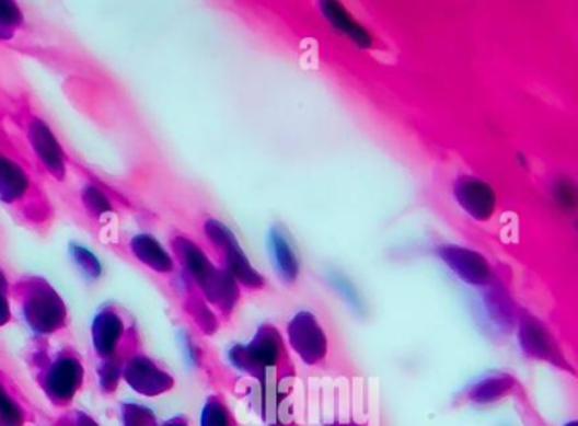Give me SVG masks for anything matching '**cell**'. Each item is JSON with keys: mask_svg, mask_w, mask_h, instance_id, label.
Segmentation results:
<instances>
[{"mask_svg": "<svg viewBox=\"0 0 578 426\" xmlns=\"http://www.w3.org/2000/svg\"><path fill=\"white\" fill-rule=\"evenodd\" d=\"M336 274V272H335ZM333 279V284H335L336 289H339V291L343 292V295L346 296V298L351 299V301L357 302V291H355V287L351 286V283H349L346 277L336 276L331 277Z\"/></svg>", "mask_w": 578, "mask_h": 426, "instance_id": "25", "label": "cell"}, {"mask_svg": "<svg viewBox=\"0 0 578 426\" xmlns=\"http://www.w3.org/2000/svg\"><path fill=\"white\" fill-rule=\"evenodd\" d=\"M203 426H238V423L221 398H210L204 407Z\"/></svg>", "mask_w": 578, "mask_h": 426, "instance_id": "21", "label": "cell"}, {"mask_svg": "<svg viewBox=\"0 0 578 426\" xmlns=\"http://www.w3.org/2000/svg\"><path fill=\"white\" fill-rule=\"evenodd\" d=\"M268 252L277 276L290 286L301 272V264L293 249L292 238L282 224H274L268 231Z\"/></svg>", "mask_w": 578, "mask_h": 426, "instance_id": "14", "label": "cell"}, {"mask_svg": "<svg viewBox=\"0 0 578 426\" xmlns=\"http://www.w3.org/2000/svg\"><path fill=\"white\" fill-rule=\"evenodd\" d=\"M518 389L519 382L515 376L507 372H494L470 385L463 398H465V403L470 404H493L511 396Z\"/></svg>", "mask_w": 578, "mask_h": 426, "instance_id": "15", "label": "cell"}, {"mask_svg": "<svg viewBox=\"0 0 578 426\" xmlns=\"http://www.w3.org/2000/svg\"><path fill=\"white\" fill-rule=\"evenodd\" d=\"M11 280L4 268L0 267V329L8 325L12 318Z\"/></svg>", "mask_w": 578, "mask_h": 426, "instance_id": "23", "label": "cell"}, {"mask_svg": "<svg viewBox=\"0 0 578 426\" xmlns=\"http://www.w3.org/2000/svg\"><path fill=\"white\" fill-rule=\"evenodd\" d=\"M26 27V15L15 2H0V43L14 42Z\"/></svg>", "mask_w": 578, "mask_h": 426, "instance_id": "20", "label": "cell"}, {"mask_svg": "<svg viewBox=\"0 0 578 426\" xmlns=\"http://www.w3.org/2000/svg\"><path fill=\"white\" fill-rule=\"evenodd\" d=\"M0 126L20 147L46 185L48 182H67L72 157L68 156L57 133L46 122L38 101L4 54H0Z\"/></svg>", "mask_w": 578, "mask_h": 426, "instance_id": "1", "label": "cell"}, {"mask_svg": "<svg viewBox=\"0 0 578 426\" xmlns=\"http://www.w3.org/2000/svg\"><path fill=\"white\" fill-rule=\"evenodd\" d=\"M292 350L308 366H320L326 360L330 344L320 320L311 311H299L287 325Z\"/></svg>", "mask_w": 578, "mask_h": 426, "instance_id": "10", "label": "cell"}, {"mask_svg": "<svg viewBox=\"0 0 578 426\" xmlns=\"http://www.w3.org/2000/svg\"><path fill=\"white\" fill-rule=\"evenodd\" d=\"M73 258H76L77 264L80 265L83 272H85L89 277H99L101 276V265H99L97 258L92 255L89 250L82 249V246L73 245L72 246Z\"/></svg>", "mask_w": 578, "mask_h": 426, "instance_id": "24", "label": "cell"}, {"mask_svg": "<svg viewBox=\"0 0 578 426\" xmlns=\"http://www.w3.org/2000/svg\"><path fill=\"white\" fill-rule=\"evenodd\" d=\"M453 196L460 208L470 218L481 223L488 221L496 212V191L493 189V185L482 179L472 177V175H462L456 179L453 184Z\"/></svg>", "mask_w": 578, "mask_h": 426, "instance_id": "12", "label": "cell"}, {"mask_svg": "<svg viewBox=\"0 0 578 426\" xmlns=\"http://www.w3.org/2000/svg\"><path fill=\"white\" fill-rule=\"evenodd\" d=\"M129 255L143 265L148 272H153L157 276L175 277L178 274V265L173 261L169 249L158 242L157 238L150 233L132 234L128 240Z\"/></svg>", "mask_w": 578, "mask_h": 426, "instance_id": "13", "label": "cell"}, {"mask_svg": "<svg viewBox=\"0 0 578 426\" xmlns=\"http://www.w3.org/2000/svg\"><path fill=\"white\" fill-rule=\"evenodd\" d=\"M11 299L20 306L27 325L39 335H55L67 326V304L45 277H18L11 283Z\"/></svg>", "mask_w": 578, "mask_h": 426, "instance_id": "4", "label": "cell"}, {"mask_svg": "<svg viewBox=\"0 0 578 426\" xmlns=\"http://www.w3.org/2000/svg\"><path fill=\"white\" fill-rule=\"evenodd\" d=\"M327 426H351V425H348V423H333V425H327Z\"/></svg>", "mask_w": 578, "mask_h": 426, "instance_id": "26", "label": "cell"}, {"mask_svg": "<svg viewBox=\"0 0 578 426\" xmlns=\"http://www.w3.org/2000/svg\"><path fill=\"white\" fill-rule=\"evenodd\" d=\"M565 426H577V422H570L568 423V425H565Z\"/></svg>", "mask_w": 578, "mask_h": 426, "instance_id": "27", "label": "cell"}, {"mask_svg": "<svg viewBox=\"0 0 578 426\" xmlns=\"http://www.w3.org/2000/svg\"><path fill=\"white\" fill-rule=\"evenodd\" d=\"M0 206L15 223L36 234H48L57 221V206L48 185L0 126Z\"/></svg>", "mask_w": 578, "mask_h": 426, "instance_id": "2", "label": "cell"}, {"mask_svg": "<svg viewBox=\"0 0 578 426\" xmlns=\"http://www.w3.org/2000/svg\"><path fill=\"white\" fill-rule=\"evenodd\" d=\"M320 9L331 27L345 34L346 38L351 39L358 48H372V34L368 33L367 27L361 26L357 20H354V15L349 14L345 5L326 0V2H321Z\"/></svg>", "mask_w": 578, "mask_h": 426, "instance_id": "16", "label": "cell"}, {"mask_svg": "<svg viewBox=\"0 0 578 426\" xmlns=\"http://www.w3.org/2000/svg\"><path fill=\"white\" fill-rule=\"evenodd\" d=\"M34 359H36L39 379L49 393L65 398L72 394L82 382V362H80L79 355L70 348H65L57 354H38Z\"/></svg>", "mask_w": 578, "mask_h": 426, "instance_id": "9", "label": "cell"}, {"mask_svg": "<svg viewBox=\"0 0 578 426\" xmlns=\"http://www.w3.org/2000/svg\"><path fill=\"white\" fill-rule=\"evenodd\" d=\"M484 302L487 306L488 313H490V316L499 325L509 329V326L515 325L516 321H518V311H516L511 295L497 280H494L490 286L485 287Z\"/></svg>", "mask_w": 578, "mask_h": 426, "instance_id": "19", "label": "cell"}, {"mask_svg": "<svg viewBox=\"0 0 578 426\" xmlns=\"http://www.w3.org/2000/svg\"><path fill=\"white\" fill-rule=\"evenodd\" d=\"M79 203L83 215L91 221H101L105 216L116 211L114 200L107 191L102 189L99 182L83 181L79 187Z\"/></svg>", "mask_w": 578, "mask_h": 426, "instance_id": "18", "label": "cell"}, {"mask_svg": "<svg viewBox=\"0 0 578 426\" xmlns=\"http://www.w3.org/2000/svg\"><path fill=\"white\" fill-rule=\"evenodd\" d=\"M230 360L236 369L265 381L268 370L282 369L287 360L282 335L271 323H263L248 345H234Z\"/></svg>", "mask_w": 578, "mask_h": 426, "instance_id": "5", "label": "cell"}, {"mask_svg": "<svg viewBox=\"0 0 578 426\" xmlns=\"http://www.w3.org/2000/svg\"><path fill=\"white\" fill-rule=\"evenodd\" d=\"M552 196L562 211L574 212L577 209V187L571 179H556L552 184Z\"/></svg>", "mask_w": 578, "mask_h": 426, "instance_id": "22", "label": "cell"}, {"mask_svg": "<svg viewBox=\"0 0 578 426\" xmlns=\"http://www.w3.org/2000/svg\"><path fill=\"white\" fill-rule=\"evenodd\" d=\"M203 233L207 243L215 250L219 265L230 272L240 286L252 289V291H259L265 287V279L253 267L230 227H226L219 219L207 218L204 219Z\"/></svg>", "mask_w": 578, "mask_h": 426, "instance_id": "6", "label": "cell"}, {"mask_svg": "<svg viewBox=\"0 0 578 426\" xmlns=\"http://www.w3.org/2000/svg\"><path fill=\"white\" fill-rule=\"evenodd\" d=\"M516 325H518L519 345L528 359L540 360L555 366L556 369L575 373L552 330L540 318L531 313H519Z\"/></svg>", "mask_w": 578, "mask_h": 426, "instance_id": "8", "label": "cell"}, {"mask_svg": "<svg viewBox=\"0 0 578 426\" xmlns=\"http://www.w3.org/2000/svg\"><path fill=\"white\" fill-rule=\"evenodd\" d=\"M92 338L99 357L107 360V364L126 360L138 352L135 326L126 323L125 313L116 304L101 308L92 326Z\"/></svg>", "mask_w": 578, "mask_h": 426, "instance_id": "7", "label": "cell"}, {"mask_svg": "<svg viewBox=\"0 0 578 426\" xmlns=\"http://www.w3.org/2000/svg\"><path fill=\"white\" fill-rule=\"evenodd\" d=\"M125 373L128 381L139 389H165L172 384V378L165 370L157 367L153 360L148 359L144 355L135 354L125 360Z\"/></svg>", "mask_w": 578, "mask_h": 426, "instance_id": "17", "label": "cell"}, {"mask_svg": "<svg viewBox=\"0 0 578 426\" xmlns=\"http://www.w3.org/2000/svg\"><path fill=\"white\" fill-rule=\"evenodd\" d=\"M436 255L451 268V270L473 287H487L494 283L493 265L481 252L459 245H441L436 249Z\"/></svg>", "mask_w": 578, "mask_h": 426, "instance_id": "11", "label": "cell"}, {"mask_svg": "<svg viewBox=\"0 0 578 426\" xmlns=\"http://www.w3.org/2000/svg\"><path fill=\"white\" fill-rule=\"evenodd\" d=\"M169 252L204 301L215 306L222 316H231L240 301L241 289L230 272L216 264L196 240L182 231L170 234Z\"/></svg>", "mask_w": 578, "mask_h": 426, "instance_id": "3", "label": "cell"}]
</instances>
